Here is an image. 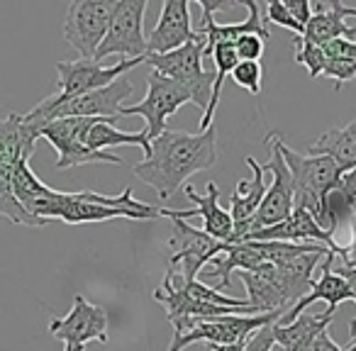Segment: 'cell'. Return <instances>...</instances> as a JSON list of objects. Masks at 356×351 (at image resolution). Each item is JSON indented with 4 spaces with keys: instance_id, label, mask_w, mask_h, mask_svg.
I'll return each mask as SVG.
<instances>
[{
    "instance_id": "obj_16",
    "label": "cell",
    "mask_w": 356,
    "mask_h": 351,
    "mask_svg": "<svg viewBox=\"0 0 356 351\" xmlns=\"http://www.w3.org/2000/svg\"><path fill=\"white\" fill-rule=\"evenodd\" d=\"M200 3V10H203V25H200V35L205 37V54L210 56V51L215 49L218 44H234L239 37L244 35H257L261 37L264 42L271 40V32L266 27V20H261V6L254 3V0H242V6L249 10V17L242 22H229V25H220L215 20V13L220 10H229L234 8V3H210V0H198Z\"/></svg>"
},
{
    "instance_id": "obj_12",
    "label": "cell",
    "mask_w": 356,
    "mask_h": 351,
    "mask_svg": "<svg viewBox=\"0 0 356 351\" xmlns=\"http://www.w3.org/2000/svg\"><path fill=\"white\" fill-rule=\"evenodd\" d=\"M115 10V0H74L64 17V40L81 54L93 59Z\"/></svg>"
},
{
    "instance_id": "obj_26",
    "label": "cell",
    "mask_w": 356,
    "mask_h": 351,
    "mask_svg": "<svg viewBox=\"0 0 356 351\" xmlns=\"http://www.w3.org/2000/svg\"><path fill=\"white\" fill-rule=\"evenodd\" d=\"M264 266H266V261H264L257 252H252L244 242L225 244V252L210 261V268H213L210 276H213L215 283H218V291H222V288L227 291V288L232 286V278H229V273L232 271L257 273L259 268H264Z\"/></svg>"
},
{
    "instance_id": "obj_15",
    "label": "cell",
    "mask_w": 356,
    "mask_h": 351,
    "mask_svg": "<svg viewBox=\"0 0 356 351\" xmlns=\"http://www.w3.org/2000/svg\"><path fill=\"white\" fill-rule=\"evenodd\" d=\"M142 61L144 59H120L113 66H105L93 59L59 61L56 64V74H59V81H56L59 90H56V95L76 98V95L93 93V90H100L113 83V81H118L120 76H127V71L137 69Z\"/></svg>"
},
{
    "instance_id": "obj_39",
    "label": "cell",
    "mask_w": 356,
    "mask_h": 351,
    "mask_svg": "<svg viewBox=\"0 0 356 351\" xmlns=\"http://www.w3.org/2000/svg\"><path fill=\"white\" fill-rule=\"evenodd\" d=\"M339 188L344 190V193L349 195L351 200H356V166L351 168V171H346L344 176H341Z\"/></svg>"
},
{
    "instance_id": "obj_25",
    "label": "cell",
    "mask_w": 356,
    "mask_h": 351,
    "mask_svg": "<svg viewBox=\"0 0 356 351\" xmlns=\"http://www.w3.org/2000/svg\"><path fill=\"white\" fill-rule=\"evenodd\" d=\"M118 120H93L88 129L83 134V144L93 152H108L110 147H139L144 152V156L152 154V142L147 137V129L139 132H120L115 129Z\"/></svg>"
},
{
    "instance_id": "obj_23",
    "label": "cell",
    "mask_w": 356,
    "mask_h": 351,
    "mask_svg": "<svg viewBox=\"0 0 356 351\" xmlns=\"http://www.w3.org/2000/svg\"><path fill=\"white\" fill-rule=\"evenodd\" d=\"M310 156H330L344 176L356 166V120L344 127L327 129L310 144Z\"/></svg>"
},
{
    "instance_id": "obj_33",
    "label": "cell",
    "mask_w": 356,
    "mask_h": 351,
    "mask_svg": "<svg viewBox=\"0 0 356 351\" xmlns=\"http://www.w3.org/2000/svg\"><path fill=\"white\" fill-rule=\"evenodd\" d=\"M276 325V322H273ZM273 325H266L261 329H257L247 341H244V351H271L276 344V336H273Z\"/></svg>"
},
{
    "instance_id": "obj_9",
    "label": "cell",
    "mask_w": 356,
    "mask_h": 351,
    "mask_svg": "<svg viewBox=\"0 0 356 351\" xmlns=\"http://www.w3.org/2000/svg\"><path fill=\"white\" fill-rule=\"evenodd\" d=\"M188 103H193V98H191V93L184 85H178L176 81L152 71L147 76V95L134 105H127V108L122 105V117H129V115L144 117V122H147V137L152 142V139L161 137L168 129L166 127L168 117L176 115L178 110Z\"/></svg>"
},
{
    "instance_id": "obj_20",
    "label": "cell",
    "mask_w": 356,
    "mask_h": 351,
    "mask_svg": "<svg viewBox=\"0 0 356 351\" xmlns=\"http://www.w3.org/2000/svg\"><path fill=\"white\" fill-rule=\"evenodd\" d=\"M186 198H191L195 203L193 210H166L161 208V218H178V220H188V218H203V232L210 234L218 242L229 244L232 242V218H229L227 210L220 205V190L218 186L210 181L205 195H200L198 190L191 183L184 186Z\"/></svg>"
},
{
    "instance_id": "obj_35",
    "label": "cell",
    "mask_w": 356,
    "mask_h": 351,
    "mask_svg": "<svg viewBox=\"0 0 356 351\" xmlns=\"http://www.w3.org/2000/svg\"><path fill=\"white\" fill-rule=\"evenodd\" d=\"M283 6H286V10L291 13L293 20L302 27V32H305L307 20L312 17V6H310V3H307V0H283Z\"/></svg>"
},
{
    "instance_id": "obj_17",
    "label": "cell",
    "mask_w": 356,
    "mask_h": 351,
    "mask_svg": "<svg viewBox=\"0 0 356 351\" xmlns=\"http://www.w3.org/2000/svg\"><path fill=\"white\" fill-rule=\"evenodd\" d=\"M242 242H296V244H322L337 256L341 244H337V239L332 237L327 229H322L317 225V220L312 218L307 210L293 208V213L288 215L283 222L273 225L266 229H254L249 232Z\"/></svg>"
},
{
    "instance_id": "obj_42",
    "label": "cell",
    "mask_w": 356,
    "mask_h": 351,
    "mask_svg": "<svg viewBox=\"0 0 356 351\" xmlns=\"http://www.w3.org/2000/svg\"><path fill=\"white\" fill-rule=\"evenodd\" d=\"M271 351H286V349H283L281 344H273V349H271Z\"/></svg>"
},
{
    "instance_id": "obj_1",
    "label": "cell",
    "mask_w": 356,
    "mask_h": 351,
    "mask_svg": "<svg viewBox=\"0 0 356 351\" xmlns=\"http://www.w3.org/2000/svg\"><path fill=\"white\" fill-rule=\"evenodd\" d=\"M17 203L25 208L27 215L35 220L49 222L61 220L66 225H88V222H105V220L124 218V220H156L161 218V208H154L149 203L134 200L132 188H124L120 195L105 198L93 190H81V193H61L49 188L37 179L30 161H20L13 179Z\"/></svg>"
},
{
    "instance_id": "obj_34",
    "label": "cell",
    "mask_w": 356,
    "mask_h": 351,
    "mask_svg": "<svg viewBox=\"0 0 356 351\" xmlns=\"http://www.w3.org/2000/svg\"><path fill=\"white\" fill-rule=\"evenodd\" d=\"M327 56L332 59H344V61H354L356 64V40H334L330 44L322 47Z\"/></svg>"
},
{
    "instance_id": "obj_37",
    "label": "cell",
    "mask_w": 356,
    "mask_h": 351,
    "mask_svg": "<svg viewBox=\"0 0 356 351\" xmlns=\"http://www.w3.org/2000/svg\"><path fill=\"white\" fill-rule=\"evenodd\" d=\"M332 271H334V273H339V276L344 278L346 283H349L351 293H354V302H356V268L341 266V263L334 259V261H332ZM349 336H351V341H356V317L349 322Z\"/></svg>"
},
{
    "instance_id": "obj_32",
    "label": "cell",
    "mask_w": 356,
    "mask_h": 351,
    "mask_svg": "<svg viewBox=\"0 0 356 351\" xmlns=\"http://www.w3.org/2000/svg\"><path fill=\"white\" fill-rule=\"evenodd\" d=\"M266 22H276V25L296 32V37H302V27L293 20L291 13L286 10V6H283L281 0H271V3L266 6Z\"/></svg>"
},
{
    "instance_id": "obj_22",
    "label": "cell",
    "mask_w": 356,
    "mask_h": 351,
    "mask_svg": "<svg viewBox=\"0 0 356 351\" xmlns=\"http://www.w3.org/2000/svg\"><path fill=\"white\" fill-rule=\"evenodd\" d=\"M332 261H334V254H327L325 261L320 263V278L312 283L310 293H307L302 300H298L296 305L278 320V325H291L296 317H300L302 312L317 300H325L327 305H330L327 307L330 312H334L337 305H341V302H354V293H351L349 283H346L339 273L332 271Z\"/></svg>"
},
{
    "instance_id": "obj_43",
    "label": "cell",
    "mask_w": 356,
    "mask_h": 351,
    "mask_svg": "<svg viewBox=\"0 0 356 351\" xmlns=\"http://www.w3.org/2000/svg\"><path fill=\"white\" fill-rule=\"evenodd\" d=\"M351 218H356V200H354V205H351Z\"/></svg>"
},
{
    "instance_id": "obj_13",
    "label": "cell",
    "mask_w": 356,
    "mask_h": 351,
    "mask_svg": "<svg viewBox=\"0 0 356 351\" xmlns=\"http://www.w3.org/2000/svg\"><path fill=\"white\" fill-rule=\"evenodd\" d=\"M49 334L64 341V351H86L90 341L108 344V312L83 295H76L71 312L49 322Z\"/></svg>"
},
{
    "instance_id": "obj_28",
    "label": "cell",
    "mask_w": 356,
    "mask_h": 351,
    "mask_svg": "<svg viewBox=\"0 0 356 351\" xmlns=\"http://www.w3.org/2000/svg\"><path fill=\"white\" fill-rule=\"evenodd\" d=\"M234 79V83L239 88L249 90L252 95H259L261 93V79H264V66L259 61H239L237 66L232 69L229 74Z\"/></svg>"
},
{
    "instance_id": "obj_41",
    "label": "cell",
    "mask_w": 356,
    "mask_h": 351,
    "mask_svg": "<svg viewBox=\"0 0 356 351\" xmlns=\"http://www.w3.org/2000/svg\"><path fill=\"white\" fill-rule=\"evenodd\" d=\"M344 351H356V341H351V344L349 346H346V349Z\"/></svg>"
},
{
    "instance_id": "obj_8",
    "label": "cell",
    "mask_w": 356,
    "mask_h": 351,
    "mask_svg": "<svg viewBox=\"0 0 356 351\" xmlns=\"http://www.w3.org/2000/svg\"><path fill=\"white\" fill-rule=\"evenodd\" d=\"M147 0H115V10L110 17V27L105 40L100 42L93 61L108 59V56H127V59H144L147 56V37H144L142 22L147 13Z\"/></svg>"
},
{
    "instance_id": "obj_36",
    "label": "cell",
    "mask_w": 356,
    "mask_h": 351,
    "mask_svg": "<svg viewBox=\"0 0 356 351\" xmlns=\"http://www.w3.org/2000/svg\"><path fill=\"white\" fill-rule=\"evenodd\" d=\"M349 227H351V242L341 244L339 252H337V261L341 263V266H349V268H356V218L349 220Z\"/></svg>"
},
{
    "instance_id": "obj_3",
    "label": "cell",
    "mask_w": 356,
    "mask_h": 351,
    "mask_svg": "<svg viewBox=\"0 0 356 351\" xmlns=\"http://www.w3.org/2000/svg\"><path fill=\"white\" fill-rule=\"evenodd\" d=\"M37 139H40V129L32 127L25 115L10 113L0 117V215L27 227H44L47 222L27 215L25 208L17 203L13 179H15L17 163L32 158Z\"/></svg>"
},
{
    "instance_id": "obj_10",
    "label": "cell",
    "mask_w": 356,
    "mask_h": 351,
    "mask_svg": "<svg viewBox=\"0 0 356 351\" xmlns=\"http://www.w3.org/2000/svg\"><path fill=\"white\" fill-rule=\"evenodd\" d=\"M100 117H64L44 124L40 129V137L47 139L56 149V168H74L83 163H113L120 166L122 158L113 152H93L83 144L86 129Z\"/></svg>"
},
{
    "instance_id": "obj_38",
    "label": "cell",
    "mask_w": 356,
    "mask_h": 351,
    "mask_svg": "<svg viewBox=\"0 0 356 351\" xmlns=\"http://www.w3.org/2000/svg\"><path fill=\"white\" fill-rule=\"evenodd\" d=\"M310 351H344V349H339V344H334V339L330 336V332L325 329L315 336V341L310 344Z\"/></svg>"
},
{
    "instance_id": "obj_11",
    "label": "cell",
    "mask_w": 356,
    "mask_h": 351,
    "mask_svg": "<svg viewBox=\"0 0 356 351\" xmlns=\"http://www.w3.org/2000/svg\"><path fill=\"white\" fill-rule=\"evenodd\" d=\"M173 220V237L168 239V249H171V259H168V268L176 271L186 283L198 281V273L203 266H208L215 256L225 252V242H218L203 229L193 227L186 220Z\"/></svg>"
},
{
    "instance_id": "obj_44",
    "label": "cell",
    "mask_w": 356,
    "mask_h": 351,
    "mask_svg": "<svg viewBox=\"0 0 356 351\" xmlns=\"http://www.w3.org/2000/svg\"><path fill=\"white\" fill-rule=\"evenodd\" d=\"M305 351H310V349H305Z\"/></svg>"
},
{
    "instance_id": "obj_4",
    "label": "cell",
    "mask_w": 356,
    "mask_h": 351,
    "mask_svg": "<svg viewBox=\"0 0 356 351\" xmlns=\"http://www.w3.org/2000/svg\"><path fill=\"white\" fill-rule=\"evenodd\" d=\"M134 93V85L127 76H120L110 85L93 93L76 95V98H61L49 95L40 105L25 113V120L32 127L42 129L44 124L64 117H100V120H122V103Z\"/></svg>"
},
{
    "instance_id": "obj_18",
    "label": "cell",
    "mask_w": 356,
    "mask_h": 351,
    "mask_svg": "<svg viewBox=\"0 0 356 351\" xmlns=\"http://www.w3.org/2000/svg\"><path fill=\"white\" fill-rule=\"evenodd\" d=\"M188 0H166L159 22L147 37V54H168L195 40Z\"/></svg>"
},
{
    "instance_id": "obj_2",
    "label": "cell",
    "mask_w": 356,
    "mask_h": 351,
    "mask_svg": "<svg viewBox=\"0 0 356 351\" xmlns=\"http://www.w3.org/2000/svg\"><path fill=\"white\" fill-rule=\"evenodd\" d=\"M218 156L215 124L198 134L166 129L161 137L152 139V154L134 166V176L152 186L161 200H168L193 173L213 168Z\"/></svg>"
},
{
    "instance_id": "obj_19",
    "label": "cell",
    "mask_w": 356,
    "mask_h": 351,
    "mask_svg": "<svg viewBox=\"0 0 356 351\" xmlns=\"http://www.w3.org/2000/svg\"><path fill=\"white\" fill-rule=\"evenodd\" d=\"M247 166L252 168V179H242L229 195V218H232V242L239 244L249 232H252L254 218L266 195V173L261 163L254 156H247Z\"/></svg>"
},
{
    "instance_id": "obj_40",
    "label": "cell",
    "mask_w": 356,
    "mask_h": 351,
    "mask_svg": "<svg viewBox=\"0 0 356 351\" xmlns=\"http://www.w3.org/2000/svg\"><path fill=\"white\" fill-rule=\"evenodd\" d=\"M210 351H244V341H234V344H210Z\"/></svg>"
},
{
    "instance_id": "obj_7",
    "label": "cell",
    "mask_w": 356,
    "mask_h": 351,
    "mask_svg": "<svg viewBox=\"0 0 356 351\" xmlns=\"http://www.w3.org/2000/svg\"><path fill=\"white\" fill-rule=\"evenodd\" d=\"M203 54L205 37L198 32L195 40L184 44L181 49L168 51V54H147L144 64L152 66V71H156V74L176 81L178 85H184L193 98V105L205 110L210 103V93H213V74L203 69Z\"/></svg>"
},
{
    "instance_id": "obj_30",
    "label": "cell",
    "mask_w": 356,
    "mask_h": 351,
    "mask_svg": "<svg viewBox=\"0 0 356 351\" xmlns=\"http://www.w3.org/2000/svg\"><path fill=\"white\" fill-rule=\"evenodd\" d=\"M320 76H327V79H332V81H334V90H341V85L356 76V64H354V61L332 59V56H327V61H325V66H322V74Z\"/></svg>"
},
{
    "instance_id": "obj_31",
    "label": "cell",
    "mask_w": 356,
    "mask_h": 351,
    "mask_svg": "<svg viewBox=\"0 0 356 351\" xmlns=\"http://www.w3.org/2000/svg\"><path fill=\"white\" fill-rule=\"evenodd\" d=\"M234 49H237L239 61H259L266 49V42L257 35H244L234 42Z\"/></svg>"
},
{
    "instance_id": "obj_27",
    "label": "cell",
    "mask_w": 356,
    "mask_h": 351,
    "mask_svg": "<svg viewBox=\"0 0 356 351\" xmlns=\"http://www.w3.org/2000/svg\"><path fill=\"white\" fill-rule=\"evenodd\" d=\"M239 278L247 286V295H249L247 302L257 312H283V315L288 312L286 297H283V293L268 278L252 271H239Z\"/></svg>"
},
{
    "instance_id": "obj_14",
    "label": "cell",
    "mask_w": 356,
    "mask_h": 351,
    "mask_svg": "<svg viewBox=\"0 0 356 351\" xmlns=\"http://www.w3.org/2000/svg\"><path fill=\"white\" fill-rule=\"evenodd\" d=\"M283 139L278 134L268 137V147H271V161L261 163L264 173H271V186L266 188L261 205L257 210V218H254L252 232L254 229H266L273 225L283 222L288 215L293 213V181L291 171H288V163L281 154Z\"/></svg>"
},
{
    "instance_id": "obj_6",
    "label": "cell",
    "mask_w": 356,
    "mask_h": 351,
    "mask_svg": "<svg viewBox=\"0 0 356 351\" xmlns=\"http://www.w3.org/2000/svg\"><path fill=\"white\" fill-rule=\"evenodd\" d=\"M281 154L291 171L293 208L307 210L312 218L320 220L327 193L339 186L341 171L330 156H302L286 144H281Z\"/></svg>"
},
{
    "instance_id": "obj_29",
    "label": "cell",
    "mask_w": 356,
    "mask_h": 351,
    "mask_svg": "<svg viewBox=\"0 0 356 351\" xmlns=\"http://www.w3.org/2000/svg\"><path fill=\"white\" fill-rule=\"evenodd\" d=\"M296 61L302 66H307L312 79H320L322 74V66L327 61V54L322 47H315L310 42H305L302 37H296Z\"/></svg>"
},
{
    "instance_id": "obj_24",
    "label": "cell",
    "mask_w": 356,
    "mask_h": 351,
    "mask_svg": "<svg viewBox=\"0 0 356 351\" xmlns=\"http://www.w3.org/2000/svg\"><path fill=\"white\" fill-rule=\"evenodd\" d=\"M332 320H334V312L330 310H325L322 315H300L291 325H278L276 322L273 336H276V344H281L286 351H305L310 349L315 336L330 327Z\"/></svg>"
},
{
    "instance_id": "obj_21",
    "label": "cell",
    "mask_w": 356,
    "mask_h": 351,
    "mask_svg": "<svg viewBox=\"0 0 356 351\" xmlns=\"http://www.w3.org/2000/svg\"><path fill=\"white\" fill-rule=\"evenodd\" d=\"M349 17H356V8H349L344 3H315L312 17L307 20L302 40L315 47H325L334 40H356V27L346 25Z\"/></svg>"
},
{
    "instance_id": "obj_5",
    "label": "cell",
    "mask_w": 356,
    "mask_h": 351,
    "mask_svg": "<svg viewBox=\"0 0 356 351\" xmlns=\"http://www.w3.org/2000/svg\"><path fill=\"white\" fill-rule=\"evenodd\" d=\"M283 317V312H264V315H220V317H184V320L171 322L173 339L168 351H184L195 341H208V344H234V341H247L257 329L273 325Z\"/></svg>"
}]
</instances>
